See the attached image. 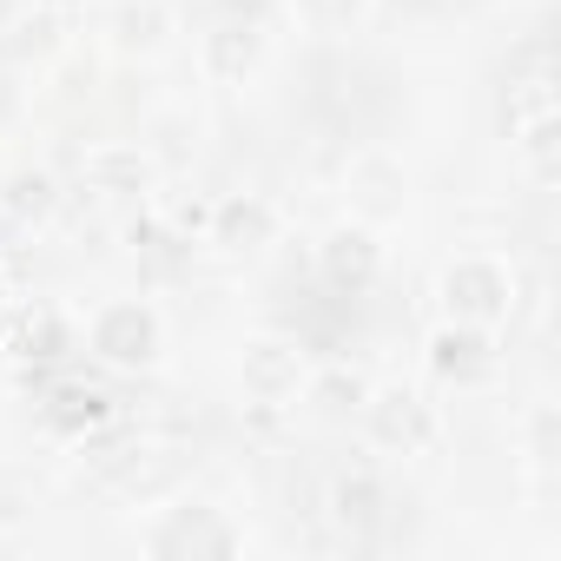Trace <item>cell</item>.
<instances>
[{
  "mask_svg": "<svg viewBox=\"0 0 561 561\" xmlns=\"http://www.w3.org/2000/svg\"><path fill=\"white\" fill-rule=\"evenodd\" d=\"M298 397H305V410H311L318 423H357V410H364V397H370V377L351 370V364H324V370L305 377Z\"/></svg>",
  "mask_w": 561,
  "mask_h": 561,
  "instance_id": "cell-15",
  "label": "cell"
},
{
  "mask_svg": "<svg viewBox=\"0 0 561 561\" xmlns=\"http://www.w3.org/2000/svg\"><path fill=\"white\" fill-rule=\"evenodd\" d=\"M554 133H561V119H554L548 106H535V119H528V126H522V139H515V146H522V159H528L541 179L554 172V146H561Z\"/></svg>",
  "mask_w": 561,
  "mask_h": 561,
  "instance_id": "cell-19",
  "label": "cell"
},
{
  "mask_svg": "<svg viewBox=\"0 0 561 561\" xmlns=\"http://www.w3.org/2000/svg\"><path fill=\"white\" fill-rule=\"evenodd\" d=\"M67 14H47V8H21V21L0 34V47H8L21 67H54L67 54Z\"/></svg>",
  "mask_w": 561,
  "mask_h": 561,
  "instance_id": "cell-16",
  "label": "cell"
},
{
  "mask_svg": "<svg viewBox=\"0 0 561 561\" xmlns=\"http://www.w3.org/2000/svg\"><path fill=\"white\" fill-rule=\"evenodd\" d=\"M318 271H324V285H337V291H370L383 277V231L364 225V218H337L318 238Z\"/></svg>",
  "mask_w": 561,
  "mask_h": 561,
  "instance_id": "cell-9",
  "label": "cell"
},
{
  "mask_svg": "<svg viewBox=\"0 0 561 561\" xmlns=\"http://www.w3.org/2000/svg\"><path fill=\"white\" fill-rule=\"evenodd\" d=\"M54 211H60V179H54V165H34V159H21V165H8L0 172V218L8 225H54Z\"/></svg>",
  "mask_w": 561,
  "mask_h": 561,
  "instance_id": "cell-13",
  "label": "cell"
},
{
  "mask_svg": "<svg viewBox=\"0 0 561 561\" xmlns=\"http://www.w3.org/2000/svg\"><path fill=\"white\" fill-rule=\"evenodd\" d=\"M80 179H87V192L106 198V205H139V198L152 192V179H159V159H152L146 146L106 139V146H93V152L80 159Z\"/></svg>",
  "mask_w": 561,
  "mask_h": 561,
  "instance_id": "cell-11",
  "label": "cell"
},
{
  "mask_svg": "<svg viewBox=\"0 0 561 561\" xmlns=\"http://www.w3.org/2000/svg\"><path fill=\"white\" fill-rule=\"evenodd\" d=\"M27 8H47V14H80L87 0H27Z\"/></svg>",
  "mask_w": 561,
  "mask_h": 561,
  "instance_id": "cell-25",
  "label": "cell"
},
{
  "mask_svg": "<svg viewBox=\"0 0 561 561\" xmlns=\"http://www.w3.org/2000/svg\"><path fill=\"white\" fill-rule=\"evenodd\" d=\"M522 449H528L535 469H554V462H561V410H554V403H535V410H528Z\"/></svg>",
  "mask_w": 561,
  "mask_h": 561,
  "instance_id": "cell-18",
  "label": "cell"
},
{
  "mask_svg": "<svg viewBox=\"0 0 561 561\" xmlns=\"http://www.w3.org/2000/svg\"><path fill=\"white\" fill-rule=\"evenodd\" d=\"M21 8H27V0H0V34H8V27L21 21Z\"/></svg>",
  "mask_w": 561,
  "mask_h": 561,
  "instance_id": "cell-26",
  "label": "cell"
},
{
  "mask_svg": "<svg viewBox=\"0 0 561 561\" xmlns=\"http://www.w3.org/2000/svg\"><path fill=\"white\" fill-rule=\"evenodd\" d=\"M370 8H383L397 21H430V14H443V0H370Z\"/></svg>",
  "mask_w": 561,
  "mask_h": 561,
  "instance_id": "cell-24",
  "label": "cell"
},
{
  "mask_svg": "<svg viewBox=\"0 0 561 561\" xmlns=\"http://www.w3.org/2000/svg\"><path fill=\"white\" fill-rule=\"evenodd\" d=\"M298 8V21H311V27H357L364 14H370V0H291Z\"/></svg>",
  "mask_w": 561,
  "mask_h": 561,
  "instance_id": "cell-20",
  "label": "cell"
},
{
  "mask_svg": "<svg viewBox=\"0 0 561 561\" xmlns=\"http://www.w3.org/2000/svg\"><path fill=\"white\" fill-rule=\"evenodd\" d=\"M344 205H351V218L383 231L390 218L410 211V165L397 152H357L344 172Z\"/></svg>",
  "mask_w": 561,
  "mask_h": 561,
  "instance_id": "cell-7",
  "label": "cell"
},
{
  "mask_svg": "<svg viewBox=\"0 0 561 561\" xmlns=\"http://www.w3.org/2000/svg\"><path fill=\"white\" fill-rule=\"evenodd\" d=\"M357 423H364V436H370L383 456H423V449L436 443V403H430L423 390H410V383H383V390L370 383Z\"/></svg>",
  "mask_w": 561,
  "mask_h": 561,
  "instance_id": "cell-5",
  "label": "cell"
},
{
  "mask_svg": "<svg viewBox=\"0 0 561 561\" xmlns=\"http://www.w3.org/2000/svg\"><path fill=\"white\" fill-rule=\"evenodd\" d=\"M106 416H113V403H106V390H100V383H87V377H60V383L41 397V423H47L54 436H67V443L93 436Z\"/></svg>",
  "mask_w": 561,
  "mask_h": 561,
  "instance_id": "cell-14",
  "label": "cell"
},
{
  "mask_svg": "<svg viewBox=\"0 0 561 561\" xmlns=\"http://www.w3.org/2000/svg\"><path fill=\"white\" fill-rule=\"evenodd\" d=\"M87 351L113 377H146L165 357V318L152 298H106L87 318Z\"/></svg>",
  "mask_w": 561,
  "mask_h": 561,
  "instance_id": "cell-2",
  "label": "cell"
},
{
  "mask_svg": "<svg viewBox=\"0 0 561 561\" xmlns=\"http://www.w3.org/2000/svg\"><path fill=\"white\" fill-rule=\"evenodd\" d=\"M146 554L152 561H231V554H244V528L218 502L185 495L146 522Z\"/></svg>",
  "mask_w": 561,
  "mask_h": 561,
  "instance_id": "cell-3",
  "label": "cell"
},
{
  "mask_svg": "<svg viewBox=\"0 0 561 561\" xmlns=\"http://www.w3.org/2000/svg\"><path fill=\"white\" fill-rule=\"evenodd\" d=\"M27 113V87H21V73H0V126H14Z\"/></svg>",
  "mask_w": 561,
  "mask_h": 561,
  "instance_id": "cell-23",
  "label": "cell"
},
{
  "mask_svg": "<svg viewBox=\"0 0 561 561\" xmlns=\"http://www.w3.org/2000/svg\"><path fill=\"white\" fill-rule=\"evenodd\" d=\"M383 508H390V489H383L377 469H344L331 482V515L344 528H370V522H383Z\"/></svg>",
  "mask_w": 561,
  "mask_h": 561,
  "instance_id": "cell-17",
  "label": "cell"
},
{
  "mask_svg": "<svg viewBox=\"0 0 561 561\" xmlns=\"http://www.w3.org/2000/svg\"><path fill=\"white\" fill-rule=\"evenodd\" d=\"M179 21H172V0H113L106 8V47L119 60H159L172 47Z\"/></svg>",
  "mask_w": 561,
  "mask_h": 561,
  "instance_id": "cell-12",
  "label": "cell"
},
{
  "mask_svg": "<svg viewBox=\"0 0 561 561\" xmlns=\"http://www.w3.org/2000/svg\"><path fill=\"white\" fill-rule=\"evenodd\" d=\"M305 377H311V364H305V351H298L291 337H251L244 357H238V390H244L251 403H264V410L298 403Z\"/></svg>",
  "mask_w": 561,
  "mask_h": 561,
  "instance_id": "cell-8",
  "label": "cell"
},
{
  "mask_svg": "<svg viewBox=\"0 0 561 561\" xmlns=\"http://www.w3.org/2000/svg\"><path fill=\"white\" fill-rule=\"evenodd\" d=\"M60 344H67V324H54V318L27 324V351H34V357H60Z\"/></svg>",
  "mask_w": 561,
  "mask_h": 561,
  "instance_id": "cell-22",
  "label": "cell"
},
{
  "mask_svg": "<svg viewBox=\"0 0 561 561\" xmlns=\"http://www.w3.org/2000/svg\"><path fill=\"white\" fill-rule=\"evenodd\" d=\"M277 238H285V211H277L264 192H225V198H211V211H205V244H211L218 257H231V264L264 257Z\"/></svg>",
  "mask_w": 561,
  "mask_h": 561,
  "instance_id": "cell-6",
  "label": "cell"
},
{
  "mask_svg": "<svg viewBox=\"0 0 561 561\" xmlns=\"http://www.w3.org/2000/svg\"><path fill=\"white\" fill-rule=\"evenodd\" d=\"M54 80H60V100H87L93 80H100V67L80 60V54H60V60H54Z\"/></svg>",
  "mask_w": 561,
  "mask_h": 561,
  "instance_id": "cell-21",
  "label": "cell"
},
{
  "mask_svg": "<svg viewBox=\"0 0 561 561\" xmlns=\"http://www.w3.org/2000/svg\"><path fill=\"white\" fill-rule=\"evenodd\" d=\"M264 54H271V34H264L257 21H244V14L211 21L205 41H198V67H205V80H218V87H244V80L264 67Z\"/></svg>",
  "mask_w": 561,
  "mask_h": 561,
  "instance_id": "cell-10",
  "label": "cell"
},
{
  "mask_svg": "<svg viewBox=\"0 0 561 561\" xmlns=\"http://www.w3.org/2000/svg\"><path fill=\"white\" fill-rule=\"evenodd\" d=\"M522 305V277L508 257L495 251H456L443 271H436V311L456 318V324H482V331H502Z\"/></svg>",
  "mask_w": 561,
  "mask_h": 561,
  "instance_id": "cell-1",
  "label": "cell"
},
{
  "mask_svg": "<svg viewBox=\"0 0 561 561\" xmlns=\"http://www.w3.org/2000/svg\"><path fill=\"white\" fill-rule=\"evenodd\" d=\"M423 370H430L443 390H489L495 370H502V344H495V331H482V324L443 318V324L423 337Z\"/></svg>",
  "mask_w": 561,
  "mask_h": 561,
  "instance_id": "cell-4",
  "label": "cell"
}]
</instances>
